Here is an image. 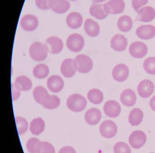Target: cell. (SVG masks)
Wrapping results in <instances>:
<instances>
[{
    "mask_svg": "<svg viewBox=\"0 0 155 153\" xmlns=\"http://www.w3.org/2000/svg\"><path fill=\"white\" fill-rule=\"evenodd\" d=\"M149 106L152 110L155 111V95L151 98L149 102Z\"/></svg>",
    "mask_w": 155,
    "mask_h": 153,
    "instance_id": "b9f144b4",
    "label": "cell"
},
{
    "mask_svg": "<svg viewBox=\"0 0 155 153\" xmlns=\"http://www.w3.org/2000/svg\"><path fill=\"white\" fill-rule=\"evenodd\" d=\"M155 18V10L153 7H143L138 12L137 19L142 22H150Z\"/></svg>",
    "mask_w": 155,
    "mask_h": 153,
    "instance_id": "ac0fdd59",
    "label": "cell"
},
{
    "mask_svg": "<svg viewBox=\"0 0 155 153\" xmlns=\"http://www.w3.org/2000/svg\"><path fill=\"white\" fill-rule=\"evenodd\" d=\"M127 45V39L123 35H115L110 41L111 48L113 50L118 52H122L126 50Z\"/></svg>",
    "mask_w": 155,
    "mask_h": 153,
    "instance_id": "e0dca14e",
    "label": "cell"
},
{
    "mask_svg": "<svg viewBox=\"0 0 155 153\" xmlns=\"http://www.w3.org/2000/svg\"><path fill=\"white\" fill-rule=\"evenodd\" d=\"M71 1H76V0H71Z\"/></svg>",
    "mask_w": 155,
    "mask_h": 153,
    "instance_id": "ee69618b",
    "label": "cell"
},
{
    "mask_svg": "<svg viewBox=\"0 0 155 153\" xmlns=\"http://www.w3.org/2000/svg\"><path fill=\"white\" fill-rule=\"evenodd\" d=\"M61 104V100L58 96L54 95H49L45 102L42 106L47 109L53 110L58 108Z\"/></svg>",
    "mask_w": 155,
    "mask_h": 153,
    "instance_id": "1f68e13d",
    "label": "cell"
},
{
    "mask_svg": "<svg viewBox=\"0 0 155 153\" xmlns=\"http://www.w3.org/2000/svg\"><path fill=\"white\" fill-rule=\"evenodd\" d=\"M120 101L122 104L127 107L133 106L137 101V96L135 92L130 89L123 90L120 95Z\"/></svg>",
    "mask_w": 155,
    "mask_h": 153,
    "instance_id": "ffe728a7",
    "label": "cell"
},
{
    "mask_svg": "<svg viewBox=\"0 0 155 153\" xmlns=\"http://www.w3.org/2000/svg\"><path fill=\"white\" fill-rule=\"evenodd\" d=\"M33 97L37 103L38 104H44L49 96L47 90L42 86H38L33 90Z\"/></svg>",
    "mask_w": 155,
    "mask_h": 153,
    "instance_id": "d4e9b609",
    "label": "cell"
},
{
    "mask_svg": "<svg viewBox=\"0 0 155 153\" xmlns=\"http://www.w3.org/2000/svg\"><path fill=\"white\" fill-rule=\"evenodd\" d=\"M49 7L54 12L62 14L69 10L71 5L68 0H49Z\"/></svg>",
    "mask_w": 155,
    "mask_h": 153,
    "instance_id": "5bb4252c",
    "label": "cell"
},
{
    "mask_svg": "<svg viewBox=\"0 0 155 153\" xmlns=\"http://www.w3.org/2000/svg\"><path fill=\"white\" fill-rule=\"evenodd\" d=\"M87 98L93 104H100L104 100V94L98 89H92L88 92Z\"/></svg>",
    "mask_w": 155,
    "mask_h": 153,
    "instance_id": "f546056e",
    "label": "cell"
},
{
    "mask_svg": "<svg viewBox=\"0 0 155 153\" xmlns=\"http://www.w3.org/2000/svg\"><path fill=\"white\" fill-rule=\"evenodd\" d=\"M105 1H107V0H92V2L94 4H99L100 2H104Z\"/></svg>",
    "mask_w": 155,
    "mask_h": 153,
    "instance_id": "7bdbcfd3",
    "label": "cell"
},
{
    "mask_svg": "<svg viewBox=\"0 0 155 153\" xmlns=\"http://www.w3.org/2000/svg\"><path fill=\"white\" fill-rule=\"evenodd\" d=\"M136 34L142 40H150L155 37V27L153 25H143L136 30Z\"/></svg>",
    "mask_w": 155,
    "mask_h": 153,
    "instance_id": "2e32d148",
    "label": "cell"
},
{
    "mask_svg": "<svg viewBox=\"0 0 155 153\" xmlns=\"http://www.w3.org/2000/svg\"><path fill=\"white\" fill-rule=\"evenodd\" d=\"M145 71L150 75H155V57H150L145 60L143 64Z\"/></svg>",
    "mask_w": 155,
    "mask_h": 153,
    "instance_id": "e575fe53",
    "label": "cell"
},
{
    "mask_svg": "<svg viewBox=\"0 0 155 153\" xmlns=\"http://www.w3.org/2000/svg\"><path fill=\"white\" fill-rule=\"evenodd\" d=\"M21 95V90H18L14 83H12V97L13 101L17 100Z\"/></svg>",
    "mask_w": 155,
    "mask_h": 153,
    "instance_id": "ab89813d",
    "label": "cell"
},
{
    "mask_svg": "<svg viewBox=\"0 0 155 153\" xmlns=\"http://www.w3.org/2000/svg\"><path fill=\"white\" fill-rule=\"evenodd\" d=\"M155 85L149 80H143L139 83L137 88L138 95L142 98L150 97L154 92Z\"/></svg>",
    "mask_w": 155,
    "mask_h": 153,
    "instance_id": "30bf717a",
    "label": "cell"
},
{
    "mask_svg": "<svg viewBox=\"0 0 155 153\" xmlns=\"http://www.w3.org/2000/svg\"><path fill=\"white\" fill-rule=\"evenodd\" d=\"M104 111L107 117L116 118L120 115L121 107L118 102L114 100H109L104 104Z\"/></svg>",
    "mask_w": 155,
    "mask_h": 153,
    "instance_id": "4fadbf2b",
    "label": "cell"
},
{
    "mask_svg": "<svg viewBox=\"0 0 155 153\" xmlns=\"http://www.w3.org/2000/svg\"></svg>",
    "mask_w": 155,
    "mask_h": 153,
    "instance_id": "f6af8a7d",
    "label": "cell"
},
{
    "mask_svg": "<svg viewBox=\"0 0 155 153\" xmlns=\"http://www.w3.org/2000/svg\"><path fill=\"white\" fill-rule=\"evenodd\" d=\"M35 5L39 9L42 10H48L49 0H35Z\"/></svg>",
    "mask_w": 155,
    "mask_h": 153,
    "instance_id": "f35d334b",
    "label": "cell"
},
{
    "mask_svg": "<svg viewBox=\"0 0 155 153\" xmlns=\"http://www.w3.org/2000/svg\"><path fill=\"white\" fill-rule=\"evenodd\" d=\"M45 122L41 118H37L33 119L30 124V131L34 135H40L45 129Z\"/></svg>",
    "mask_w": 155,
    "mask_h": 153,
    "instance_id": "484cf974",
    "label": "cell"
},
{
    "mask_svg": "<svg viewBox=\"0 0 155 153\" xmlns=\"http://www.w3.org/2000/svg\"><path fill=\"white\" fill-rule=\"evenodd\" d=\"M59 153H76V151L72 147L65 146L59 150Z\"/></svg>",
    "mask_w": 155,
    "mask_h": 153,
    "instance_id": "60d3db41",
    "label": "cell"
},
{
    "mask_svg": "<svg viewBox=\"0 0 155 153\" xmlns=\"http://www.w3.org/2000/svg\"><path fill=\"white\" fill-rule=\"evenodd\" d=\"M101 118V112L96 108H92L88 110L85 114V121L88 125H95L98 124Z\"/></svg>",
    "mask_w": 155,
    "mask_h": 153,
    "instance_id": "d6986e66",
    "label": "cell"
},
{
    "mask_svg": "<svg viewBox=\"0 0 155 153\" xmlns=\"http://www.w3.org/2000/svg\"><path fill=\"white\" fill-rule=\"evenodd\" d=\"M37 153H55V150L51 143L40 141L37 147Z\"/></svg>",
    "mask_w": 155,
    "mask_h": 153,
    "instance_id": "836d02e7",
    "label": "cell"
},
{
    "mask_svg": "<svg viewBox=\"0 0 155 153\" xmlns=\"http://www.w3.org/2000/svg\"><path fill=\"white\" fill-rule=\"evenodd\" d=\"M75 70L80 73H88L91 71L93 62L90 57L85 55H78L73 60Z\"/></svg>",
    "mask_w": 155,
    "mask_h": 153,
    "instance_id": "6da1fadb",
    "label": "cell"
},
{
    "mask_svg": "<svg viewBox=\"0 0 155 153\" xmlns=\"http://www.w3.org/2000/svg\"><path fill=\"white\" fill-rule=\"evenodd\" d=\"M17 130L19 135H23L28 131V124L27 120L21 117H16L15 118Z\"/></svg>",
    "mask_w": 155,
    "mask_h": 153,
    "instance_id": "d6a6232c",
    "label": "cell"
},
{
    "mask_svg": "<svg viewBox=\"0 0 155 153\" xmlns=\"http://www.w3.org/2000/svg\"><path fill=\"white\" fill-rule=\"evenodd\" d=\"M44 45L48 52L52 54L60 53L64 48V43L62 40L55 36L48 38L45 42Z\"/></svg>",
    "mask_w": 155,
    "mask_h": 153,
    "instance_id": "8992f818",
    "label": "cell"
},
{
    "mask_svg": "<svg viewBox=\"0 0 155 153\" xmlns=\"http://www.w3.org/2000/svg\"><path fill=\"white\" fill-rule=\"evenodd\" d=\"M21 26L25 31H33L38 26V19L33 15H25L21 20Z\"/></svg>",
    "mask_w": 155,
    "mask_h": 153,
    "instance_id": "7c38bea8",
    "label": "cell"
},
{
    "mask_svg": "<svg viewBox=\"0 0 155 153\" xmlns=\"http://www.w3.org/2000/svg\"><path fill=\"white\" fill-rule=\"evenodd\" d=\"M34 76L38 79H44L49 75V69L48 66L44 64H38L35 66L33 71Z\"/></svg>",
    "mask_w": 155,
    "mask_h": 153,
    "instance_id": "4dcf8cb0",
    "label": "cell"
},
{
    "mask_svg": "<svg viewBox=\"0 0 155 153\" xmlns=\"http://www.w3.org/2000/svg\"><path fill=\"white\" fill-rule=\"evenodd\" d=\"M129 52L135 58L141 59L147 55L148 47L142 42H134L129 47Z\"/></svg>",
    "mask_w": 155,
    "mask_h": 153,
    "instance_id": "9c48e42d",
    "label": "cell"
},
{
    "mask_svg": "<svg viewBox=\"0 0 155 153\" xmlns=\"http://www.w3.org/2000/svg\"><path fill=\"white\" fill-rule=\"evenodd\" d=\"M129 69L124 64H119L116 65L112 71V76L115 81L117 82H124L129 76Z\"/></svg>",
    "mask_w": 155,
    "mask_h": 153,
    "instance_id": "8fae6325",
    "label": "cell"
},
{
    "mask_svg": "<svg viewBox=\"0 0 155 153\" xmlns=\"http://www.w3.org/2000/svg\"><path fill=\"white\" fill-rule=\"evenodd\" d=\"M117 27L121 31H130L133 28L132 19L127 15L121 16L117 21Z\"/></svg>",
    "mask_w": 155,
    "mask_h": 153,
    "instance_id": "f1b7e54d",
    "label": "cell"
},
{
    "mask_svg": "<svg viewBox=\"0 0 155 153\" xmlns=\"http://www.w3.org/2000/svg\"><path fill=\"white\" fill-rule=\"evenodd\" d=\"M84 29L86 33L92 37L98 36L100 32L98 23L91 19H88L85 21Z\"/></svg>",
    "mask_w": 155,
    "mask_h": 153,
    "instance_id": "603a6c76",
    "label": "cell"
},
{
    "mask_svg": "<svg viewBox=\"0 0 155 153\" xmlns=\"http://www.w3.org/2000/svg\"><path fill=\"white\" fill-rule=\"evenodd\" d=\"M40 140L35 138H32L28 140L26 143V148L30 153H37V147Z\"/></svg>",
    "mask_w": 155,
    "mask_h": 153,
    "instance_id": "8d00e7d4",
    "label": "cell"
},
{
    "mask_svg": "<svg viewBox=\"0 0 155 153\" xmlns=\"http://www.w3.org/2000/svg\"><path fill=\"white\" fill-rule=\"evenodd\" d=\"M101 135L107 139L113 138L117 132V126L111 120L104 121L99 127Z\"/></svg>",
    "mask_w": 155,
    "mask_h": 153,
    "instance_id": "5b68a950",
    "label": "cell"
},
{
    "mask_svg": "<svg viewBox=\"0 0 155 153\" xmlns=\"http://www.w3.org/2000/svg\"><path fill=\"white\" fill-rule=\"evenodd\" d=\"M47 87L52 92H59L64 88V80L61 76L57 75L49 76L47 80Z\"/></svg>",
    "mask_w": 155,
    "mask_h": 153,
    "instance_id": "9a60e30c",
    "label": "cell"
},
{
    "mask_svg": "<svg viewBox=\"0 0 155 153\" xmlns=\"http://www.w3.org/2000/svg\"><path fill=\"white\" fill-rule=\"evenodd\" d=\"M61 71L62 75L66 78H71L76 74V70L73 65V60L71 59H66L62 63L61 66Z\"/></svg>",
    "mask_w": 155,
    "mask_h": 153,
    "instance_id": "44dd1931",
    "label": "cell"
},
{
    "mask_svg": "<svg viewBox=\"0 0 155 153\" xmlns=\"http://www.w3.org/2000/svg\"><path fill=\"white\" fill-rule=\"evenodd\" d=\"M87 103L85 98L78 93L71 95L67 100V106L69 109L76 112L83 111L86 107Z\"/></svg>",
    "mask_w": 155,
    "mask_h": 153,
    "instance_id": "3957f363",
    "label": "cell"
},
{
    "mask_svg": "<svg viewBox=\"0 0 155 153\" xmlns=\"http://www.w3.org/2000/svg\"><path fill=\"white\" fill-rule=\"evenodd\" d=\"M104 7L108 14L122 13L125 9V3L123 0H109L104 4Z\"/></svg>",
    "mask_w": 155,
    "mask_h": 153,
    "instance_id": "ba28073f",
    "label": "cell"
},
{
    "mask_svg": "<svg viewBox=\"0 0 155 153\" xmlns=\"http://www.w3.org/2000/svg\"><path fill=\"white\" fill-rule=\"evenodd\" d=\"M15 85L21 91H28L32 87L31 80L28 76H18L15 81Z\"/></svg>",
    "mask_w": 155,
    "mask_h": 153,
    "instance_id": "4316f807",
    "label": "cell"
},
{
    "mask_svg": "<svg viewBox=\"0 0 155 153\" xmlns=\"http://www.w3.org/2000/svg\"><path fill=\"white\" fill-rule=\"evenodd\" d=\"M48 52L45 45L40 42H34L29 48V55L31 58L37 62H41L46 59Z\"/></svg>",
    "mask_w": 155,
    "mask_h": 153,
    "instance_id": "7a4b0ae2",
    "label": "cell"
},
{
    "mask_svg": "<svg viewBox=\"0 0 155 153\" xmlns=\"http://www.w3.org/2000/svg\"><path fill=\"white\" fill-rule=\"evenodd\" d=\"M90 14L92 16L99 20L105 19L108 15L104 8V4H92L90 8Z\"/></svg>",
    "mask_w": 155,
    "mask_h": 153,
    "instance_id": "cb8c5ba5",
    "label": "cell"
},
{
    "mask_svg": "<svg viewBox=\"0 0 155 153\" xmlns=\"http://www.w3.org/2000/svg\"><path fill=\"white\" fill-rule=\"evenodd\" d=\"M147 135L142 131H135L129 137V143L135 149L140 148L147 142Z\"/></svg>",
    "mask_w": 155,
    "mask_h": 153,
    "instance_id": "52a82bcc",
    "label": "cell"
},
{
    "mask_svg": "<svg viewBox=\"0 0 155 153\" xmlns=\"http://www.w3.org/2000/svg\"><path fill=\"white\" fill-rule=\"evenodd\" d=\"M85 42L82 35L78 34L70 35L66 41V45L68 49L74 52H78L82 50L84 46Z\"/></svg>",
    "mask_w": 155,
    "mask_h": 153,
    "instance_id": "277c9868",
    "label": "cell"
},
{
    "mask_svg": "<svg viewBox=\"0 0 155 153\" xmlns=\"http://www.w3.org/2000/svg\"><path fill=\"white\" fill-rule=\"evenodd\" d=\"M114 153H131V150L130 146L124 142H117L113 147Z\"/></svg>",
    "mask_w": 155,
    "mask_h": 153,
    "instance_id": "d590c367",
    "label": "cell"
},
{
    "mask_svg": "<svg viewBox=\"0 0 155 153\" xmlns=\"http://www.w3.org/2000/svg\"><path fill=\"white\" fill-rule=\"evenodd\" d=\"M143 113L140 109L135 108L131 110L129 114L128 121L132 126H138L142 121Z\"/></svg>",
    "mask_w": 155,
    "mask_h": 153,
    "instance_id": "83f0119b",
    "label": "cell"
},
{
    "mask_svg": "<svg viewBox=\"0 0 155 153\" xmlns=\"http://www.w3.org/2000/svg\"><path fill=\"white\" fill-rule=\"evenodd\" d=\"M148 0H132V5L136 12H138L141 7L147 4Z\"/></svg>",
    "mask_w": 155,
    "mask_h": 153,
    "instance_id": "74e56055",
    "label": "cell"
},
{
    "mask_svg": "<svg viewBox=\"0 0 155 153\" xmlns=\"http://www.w3.org/2000/svg\"><path fill=\"white\" fill-rule=\"evenodd\" d=\"M66 23L72 29H77L83 23V19L81 14L78 12H71L66 17Z\"/></svg>",
    "mask_w": 155,
    "mask_h": 153,
    "instance_id": "7402d4cb",
    "label": "cell"
}]
</instances>
